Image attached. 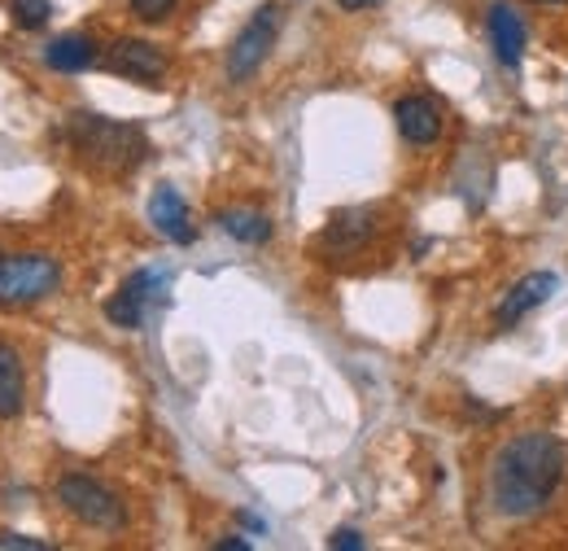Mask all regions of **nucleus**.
Segmentation results:
<instances>
[{
	"mask_svg": "<svg viewBox=\"0 0 568 551\" xmlns=\"http://www.w3.org/2000/svg\"><path fill=\"white\" fill-rule=\"evenodd\" d=\"M565 478V447L560 438L534 429L511 438L495 455V473H490V494L503 517H534L547 508V499L556 494V485Z\"/></svg>",
	"mask_w": 568,
	"mask_h": 551,
	"instance_id": "nucleus-1",
	"label": "nucleus"
},
{
	"mask_svg": "<svg viewBox=\"0 0 568 551\" xmlns=\"http://www.w3.org/2000/svg\"><path fill=\"white\" fill-rule=\"evenodd\" d=\"M67 137L71 144L101 171H132L144 158V137L141 128L132 123H114V119H101V114H71L67 123Z\"/></svg>",
	"mask_w": 568,
	"mask_h": 551,
	"instance_id": "nucleus-2",
	"label": "nucleus"
},
{
	"mask_svg": "<svg viewBox=\"0 0 568 551\" xmlns=\"http://www.w3.org/2000/svg\"><path fill=\"white\" fill-rule=\"evenodd\" d=\"M58 503L71 512L74 521H83L92 530H123L128 525V508L119 503V494L97 478H88V473H67L58 482Z\"/></svg>",
	"mask_w": 568,
	"mask_h": 551,
	"instance_id": "nucleus-3",
	"label": "nucleus"
},
{
	"mask_svg": "<svg viewBox=\"0 0 568 551\" xmlns=\"http://www.w3.org/2000/svg\"><path fill=\"white\" fill-rule=\"evenodd\" d=\"M62 284V268L49 254H0V307H31Z\"/></svg>",
	"mask_w": 568,
	"mask_h": 551,
	"instance_id": "nucleus-4",
	"label": "nucleus"
},
{
	"mask_svg": "<svg viewBox=\"0 0 568 551\" xmlns=\"http://www.w3.org/2000/svg\"><path fill=\"white\" fill-rule=\"evenodd\" d=\"M276 36H281V4H263V9L236 31V40H232V49H227V79H232V83H245L250 74H258V67L267 62V53H272V44H276Z\"/></svg>",
	"mask_w": 568,
	"mask_h": 551,
	"instance_id": "nucleus-5",
	"label": "nucleus"
},
{
	"mask_svg": "<svg viewBox=\"0 0 568 551\" xmlns=\"http://www.w3.org/2000/svg\"><path fill=\"white\" fill-rule=\"evenodd\" d=\"M166 284H171L166 272H153V268L132 272L119 284V293L105 302V320L119 324V329H141L144 320H149V311L158 302H166Z\"/></svg>",
	"mask_w": 568,
	"mask_h": 551,
	"instance_id": "nucleus-6",
	"label": "nucleus"
},
{
	"mask_svg": "<svg viewBox=\"0 0 568 551\" xmlns=\"http://www.w3.org/2000/svg\"><path fill=\"white\" fill-rule=\"evenodd\" d=\"M560 289V276L556 272H529L520 276L511 289H507V298L495 307V324L498 329H511V324H520L529 311H538L551 293Z\"/></svg>",
	"mask_w": 568,
	"mask_h": 551,
	"instance_id": "nucleus-7",
	"label": "nucleus"
},
{
	"mask_svg": "<svg viewBox=\"0 0 568 551\" xmlns=\"http://www.w3.org/2000/svg\"><path fill=\"white\" fill-rule=\"evenodd\" d=\"M149 223H153L166 241H175V246H193V237H197L189 202H184L180 189H171V184H158V189H153V198H149Z\"/></svg>",
	"mask_w": 568,
	"mask_h": 551,
	"instance_id": "nucleus-8",
	"label": "nucleus"
},
{
	"mask_svg": "<svg viewBox=\"0 0 568 551\" xmlns=\"http://www.w3.org/2000/svg\"><path fill=\"white\" fill-rule=\"evenodd\" d=\"M105 67L114 70V74H123V79H132V83H158L166 74V58L149 40H119L110 49Z\"/></svg>",
	"mask_w": 568,
	"mask_h": 551,
	"instance_id": "nucleus-9",
	"label": "nucleus"
},
{
	"mask_svg": "<svg viewBox=\"0 0 568 551\" xmlns=\"http://www.w3.org/2000/svg\"><path fill=\"white\" fill-rule=\"evenodd\" d=\"M394 123H398V137L407 144H433L442 137V110L433 97H420V92H412L394 106Z\"/></svg>",
	"mask_w": 568,
	"mask_h": 551,
	"instance_id": "nucleus-10",
	"label": "nucleus"
},
{
	"mask_svg": "<svg viewBox=\"0 0 568 551\" xmlns=\"http://www.w3.org/2000/svg\"><path fill=\"white\" fill-rule=\"evenodd\" d=\"M490 40H495V53L503 67H520V58H525V22L507 0L490 4Z\"/></svg>",
	"mask_w": 568,
	"mask_h": 551,
	"instance_id": "nucleus-11",
	"label": "nucleus"
},
{
	"mask_svg": "<svg viewBox=\"0 0 568 551\" xmlns=\"http://www.w3.org/2000/svg\"><path fill=\"white\" fill-rule=\"evenodd\" d=\"M372 210H342V214H333V223L324 228V246L328 250H337V254H346V250H358L367 237H372Z\"/></svg>",
	"mask_w": 568,
	"mask_h": 551,
	"instance_id": "nucleus-12",
	"label": "nucleus"
},
{
	"mask_svg": "<svg viewBox=\"0 0 568 551\" xmlns=\"http://www.w3.org/2000/svg\"><path fill=\"white\" fill-rule=\"evenodd\" d=\"M27 403V381H22V359L13 345L0 342V420H13L22 415Z\"/></svg>",
	"mask_w": 568,
	"mask_h": 551,
	"instance_id": "nucleus-13",
	"label": "nucleus"
},
{
	"mask_svg": "<svg viewBox=\"0 0 568 551\" xmlns=\"http://www.w3.org/2000/svg\"><path fill=\"white\" fill-rule=\"evenodd\" d=\"M97 44L88 40V36H62V40H53L49 49H44V62L49 70H62V74H79V70L97 67Z\"/></svg>",
	"mask_w": 568,
	"mask_h": 551,
	"instance_id": "nucleus-14",
	"label": "nucleus"
},
{
	"mask_svg": "<svg viewBox=\"0 0 568 551\" xmlns=\"http://www.w3.org/2000/svg\"><path fill=\"white\" fill-rule=\"evenodd\" d=\"M232 241H241V246H263V241H272V219L263 214V210H223L219 219H214Z\"/></svg>",
	"mask_w": 568,
	"mask_h": 551,
	"instance_id": "nucleus-15",
	"label": "nucleus"
},
{
	"mask_svg": "<svg viewBox=\"0 0 568 551\" xmlns=\"http://www.w3.org/2000/svg\"><path fill=\"white\" fill-rule=\"evenodd\" d=\"M9 13H13L18 27L36 31V27H44V22L53 18V4H49V0H9Z\"/></svg>",
	"mask_w": 568,
	"mask_h": 551,
	"instance_id": "nucleus-16",
	"label": "nucleus"
},
{
	"mask_svg": "<svg viewBox=\"0 0 568 551\" xmlns=\"http://www.w3.org/2000/svg\"><path fill=\"white\" fill-rule=\"evenodd\" d=\"M53 543H44V539H31V534H13V530H4L0 534V551H49Z\"/></svg>",
	"mask_w": 568,
	"mask_h": 551,
	"instance_id": "nucleus-17",
	"label": "nucleus"
},
{
	"mask_svg": "<svg viewBox=\"0 0 568 551\" xmlns=\"http://www.w3.org/2000/svg\"><path fill=\"white\" fill-rule=\"evenodd\" d=\"M132 9H136V18H144V22H162L175 9V0H132Z\"/></svg>",
	"mask_w": 568,
	"mask_h": 551,
	"instance_id": "nucleus-18",
	"label": "nucleus"
},
{
	"mask_svg": "<svg viewBox=\"0 0 568 551\" xmlns=\"http://www.w3.org/2000/svg\"><path fill=\"white\" fill-rule=\"evenodd\" d=\"M328 548H333V551H358V548H363V534H358V530H351V525H346V530H333Z\"/></svg>",
	"mask_w": 568,
	"mask_h": 551,
	"instance_id": "nucleus-19",
	"label": "nucleus"
},
{
	"mask_svg": "<svg viewBox=\"0 0 568 551\" xmlns=\"http://www.w3.org/2000/svg\"><path fill=\"white\" fill-rule=\"evenodd\" d=\"M214 548H219V551H250V539H241V534H232V539H219Z\"/></svg>",
	"mask_w": 568,
	"mask_h": 551,
	"instance_id": "nucleus-20",
	"label": "nucleus"
},
{
	"mask_svg": "<svg viewBox=\"0 0 568 551\" xmlns=\"http://www.w3.org/2000/svg\"><path fill=\"white\" fill-rule=\"evenodd\" d=\"M342 9H351V13H358V9H372V4H381V0H337Z\"/></svg>",
	"mask_w": 568,
	"mask_h": 551,
	"instance_id": "nucleus-21",
	"label": "nucleus"
},
{
	"mask_svg": "<svg viewBox=\"0 0 568 551\" xmlns=\"http://www.w3.org/2000/svg\"><path fill=\"white\" fill-rule=\"evenodd\" d=\"M241 521H245V525H250V530H258V534H263V530H267V525H263V521H258V517H254V512H241Z\"/></svg>",
	"mask_w": 568,
	"mask_h": 551,
	"instance_id": "nucleus-22",
	"label": "nucleus"
},
{
	"mask_svg": "<svg viewBox=\"0 0 568 551\" xmlns=\"http://www.w3.org/2000/svg\"><path fill=\"white\" fill-rule=\"evenodd\" d=\"M534 4H568V0H534Z\"/></svg>",
	"mask_w": 568,
	"mask_h": 551,
	"instance_id": "nucleus-23",
	"label": "nucleus"
}]
</instances>
